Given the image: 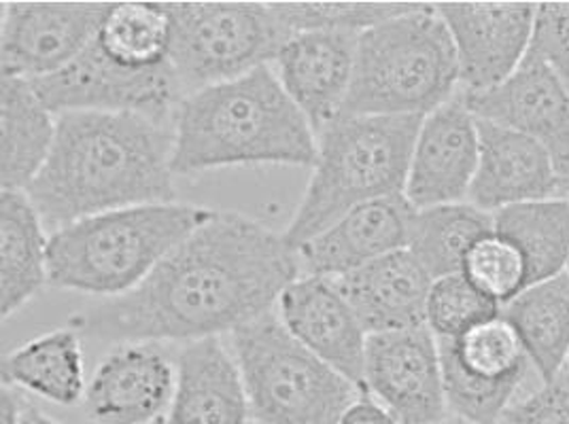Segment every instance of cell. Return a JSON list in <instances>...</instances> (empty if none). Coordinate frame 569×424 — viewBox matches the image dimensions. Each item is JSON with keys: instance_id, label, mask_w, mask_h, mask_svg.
Returning <instances> with one entry per match:
<instances>
[{"instance_id": "10", "label": "cell", "mask_w": 569, "mask_h": 424, "mask_svg": "<svg viewBox=\"0 0 569 424\" xmlns=\"http://www.w3.org/2000/svg\"><path fill=\"white\" fill-rule=\"evenodd\" d=\"M445 397L452 416L501 424L533 370L519 333L499 314L452 340H438Z\"/></svg>"}, {"instance_id": "21", "label": "cell", "mask_w": 569, "mask_h": 424, "mask_svg": "<svg viewBox=\"0 0 569 424\" xmlns=\"http://www.w3.org/2000/svg\"><path fill=\"white\" fill-rule=\"evenodd\" d=\"M330 281L368 335L426 325L427 295L433 279L408 249Z\"/></svg>"}, {"instance_id": "27", "label": "cell", "mask_w": 569, "mask_h": 424, "mask_svg": "<svg viewBox=\"0 0 569 424\" xmlns=\"http://www.w3.org/2000/svg\"><path fill=\"white\" fill-rule=\"evenodd\" d=\"M496 234L510 240L525 260L529 286L566 272L569 261V200L546 198L493 212Z\"/></svg>"}, {"instance_id": "36", "label": "cell", "mask_w": 569, "mask_h": 424, "mask_svg": "<svg viewBox=\"0 0 569 424\" xmlns=\"http://www.w3.org/2000/svg\"><path fill=\"white\" fill-rule=\"evenodd\" d=\"M26 403L18 388L7 386L2 388V405H0V424H22Z\"/></svg>"}, {"instance_id": "6", "label": "cell", "mask_w": 569, "mask_h": 424, "mask_svg": "<svg viewBox=\"0 0 569 424\" xmlns=\"http://www.w3.org/2000/svg\"><path fill=\"white\" fill-rule=\"evenodd\" d=\"M459 62L436 7L412 4L357 37L356 72L342 115L426 118L452 100Z\"/></svg>"}, {"instance_id": "24", "label": "cell", "mask_w": 569, "mask_h": 424, "mask_svg": "<svg viewBox=\"0 0 569 424\" xmlns=\"http://www.w3.org/2000/svg\"><path fill=\"white\" fill-rule=\"evenodd\" d=\"M49 283V238L26 191L0 195V307L16 314Z\"/></svg>"}, {"instance_id": "9", "label": "cell", "mask_w": 569, "mask_h": 424, "mask_svg": "<svg viewBox=\"0 0 569 424\" xmlns=\"http://www.w3.org/2000/svg\"><path fill=\"white\" fill-rule=\"evenodd\" d=\"M32 85L56 115L77 111L132 113L164 125H172L186 98L170 62L156 69L126 67L96 39L62 71L37 79Z\"/></svg>"}, {"instance_id": "12", "label": "cell", "mask_w": 569, "mask_h": 424, "mask_svg": "<svg viewBox=\"0 0 569 424\" xmlns=\"http://www.w3.org/2000/svg\"><path fill=\"white\" fill-rule=\"evenodd\" d=\"M461 98L476 119L540 142L555 164L559 198L569 200V90L546 60L527 53L519 71L498 88Z\"/></svg>"}, {"instance_id": "4", "label": "cell", "mask_w": 569, "mask_h": 424, "mask_svg": "<svg viewBox=\"0 0 569 424\" xmlns=\"http://www.w3.org/2000/svg\"><path fill=\"white\" fill-rule=\"evenodd\" d=\"M214 211L162 202L100 212L49 238V283L88 295L119 297L153 272Z\"/></svg>"}, {"instance_id": "37", "label": "cell", "mask_w": 569, "mask_h": 424, "mask_svg": "<svg viewBox=\"0 0 569 424\" xmlns=\"http://www.w3.org/2000/svg\"><path fill=\"white\" fill-rule=\"evenodd\" d=\"M22 424H60L56 423L53 418H49L48 414L39 412L32 405H26L24 416H22Z\"/></svg>"}, {"instance_id": "20", "label": "cell", "mask_w": 569, "mask_h": 424, "mask_svg": "<svg viewBox=\"0 0 569 424\" xmlns=\"http://www.w3.org/2000/svg\"><path fill=\"white\" fill-rule=\"evenodd\" d=\"M480 158L472 204L498 212L522 202L559 198V179L545 147L517 130L478 119Z\"/></svg>"}, {"instance_id": "15", "label": "cell", "mask_w": 569, "mask_h": 424, "mask_svg": "<svg viewBox=\"0 0 569 424\" xmlns=\"http://www.w3.org/2000/svg\"><path fill=\"white\" fill-rule=\"evenodd\" d=\"M480 158L478 119L463 98H452L421 121L403 195L417 209L461 202L475 183Z\"/></svg>"}, {"instance_id": "19", "label": "cell", "mask_w": 569, "mask_h": 424, "mask_svg": "<svg viewBox=\"0 0 569 424\" xmlns=\"http://www.w3.org/2000/svg\"><path fill=\"white\" fill-rule=\"evenodd\" d=\"M277 306L281 323L298 342L363 388L368 333L333 281L298 276Z\"/></svg>"}, {"instance_id": "1", "label": "cell", "mask_w": 569, "mask_h": 424, "mask_svg": "<svg viewBox=\"0 0 569 424\" xmlns=\"http://www.w3.org/2000/svg\"><path fill=\"white\" fill-rule=\"evenodd\" d=\"M300 276L283 234L240 212H217L132 291L71 319L100 342H196L234 333L270 312Z\"/></svg>"}, {"instance_id": "7", "label": "cell", "mask_w": 569, "mask_h": 424, "mask_svg": "<svg viewBox=\"0 0 569 424\" xmlns=\"http://www.w3.org/2000/svg\"><path fill=\"white\" fill-rule=\"evenodd\" d=\"M232 351L258 424H336L363 393L298 342L274 310L232 333Z\"/></svg>"}, {"instance_id": "18", "label": "cell", "mask_w": 569, "mask_h": 424, "mask_svg": "<svg viewBox=\"0 0 569 424\" xmlns=\"http://www.w3.org/2000/svg\"><path fill=\"white\" fill-rule=\"evenodd\" d=\"M417 209L403 193L366 202L296 249L300 274L338 279L408 249Z\"/></svg>"}, {"instance_id": "11", "label": "cell", "mask_w": 569, "mask_h": 424, "mask_svg": "<svg viewBox=\"0 0 569 424\" xmlns=\"http://www.w3.org/2000/svg\"><path fill=\"white\" fill-rule=\"evenodd\" d=\"M363 391L398 424L445 423L449 405L436 335L426 325L368 335Z\"/></svg>"}, {"instance_id": "25", "label": "cell", "mask_w": 569, "mask_h": 424, "mask_svg": "<svg viewBox=\"0 0 569 424\" xmlns=\"http://www.w3.org/2000/svg\"><path fill=\"white\" fill-rule=\"evenodd\" d=\"M2 384L58 405H77L86 400L83 351L77 330L69 325L49 331L4 354Z\"/></svg>"}, {"instance_id": "16", "label": "cell", "mask_w": 569, "mask_h": 424, "mask_svg": "<svg viewBox=\"0 0 569 424\" xmlns=\"http://www.w3.org/2000/svg\"><path fill=\"white\" fill-rule=\"evenodd\" d=\"M177 386V367L153 342L119 344L98 365L86 391V414L94 424L164 421Z\"/></svg>"}, {"instance_id": "3", "label": "cell", "mask_w": 569, "mask_h": 424, "mask_svg": "<svg viewBox=\"0 0 569 424\" xmlns=\"http://www.w3.org/2000/svg\"><path fill=\"white\" fill-rule=\"evenodd\" d=\"M172 137L174 176L226 165L317 162V132L270 67L186 95Z\"/></svg>"}, {"instance_id": "42", "label": "cell", "mask_w": 569, "mask_h": 424, "mask_svg": "<svg viewBox=\"0 0 569 424\" xmlns=\"http://www.w3.org/2000/svg\"><path fill=\"white\" fill-rule=\"evenodd\" d=\"M249 424H258V423H249Z\"/></svg>"}, {"instance_id": "2", "label": "cell", "mask_w": 569, "mask_h": 424, "mask_svg": "<svg viewBox=\"0 0 569 424\" xmlns=\"http://www.w3.org/2000/svg\"><path fill=\"white\" fill-rule=\"evenodd\" d=\"M172 144V125L142 115L62 113L26 195L56 230L100 212L174 202Z\"/></svg>"}, {"instance_id": "32", "label": "cell", "mask_w": 569, "mask_h": 424, "mask_svg": "<svg viewBox=\"0 0 569 424\" xmlns=\"http://www.w3.org/2000/svg\"><path fill=\"white\" fill-rule=\"evenodd\" d=\"M461 274L499 306H506L529 286L527 265L519 249L496 232L476 242Z\"/></svg>"}, {"instance_id": "13", "label": "cell", "mask_w": 569, "mask_h": 424, "mask_svg": "<svg viewBox=\"0 0 569 424\" xmlns=\"http://www.w3.org/2000/svg\"><path fill=\"white\" fill-rule=\"evenodd\" d=\"M109 9L104 2L2 4V74L37 81L62 71L94 41Z\"/></svg>"}, {"instance_id": "33", "label": "cell", "mask_w": 569, "mask_h": 424, "mask_svg": "<svg viewBox=\"0 0 569 424\" xmlns=\"http://www.w3.org/2000/svg\"><path fill=\"white\" fill-rule=\"evenodd\" d=\"M529 53L546 60L569 90V2L538 4Z\"/></svg>"}, {"instance_id": "34", "label": "cell", "mask_w": 569, "mask_h": 424, "mask_svg": "<svg viewBox=\"0 0 569 424\" xmlns=\"http://www.w3.org/2000/svg\"><path fill=\"white\" fill-rule=\"evenodd\" d=\"M503 424H569V376L561 372L550 382H542L521 401H515L503 418Z\"/></svg>"}, {"instance_id": "43", "label": "cell", "mask_w": 569, "mask_h": 424, "mask_svg": "<svg viewBox=\"0 0 569 424\" xmlns=\"http://www.w3.org/2000/svg\"><path fill=\"white\" fill-rule=\"evenodd\" d=\"M164 424H167V423H164Z\"/></svg>"}, {"instance_id": "28", "label": "cell", "mask_w": 569, "mask_h": 424, "mask_svg": "<svg viewBox=\"0 0 569 424\" xmlns=\"http://www.w3.org/2000/svg\"><path fill=\"white\" fill-rule=\"evenodd\" d=\"M496 232L493 214L463 202L415 212L408 251L436 281L459 274L476 242Z\"/></svg>"}, {"instance_id": "17", "label": "cell", "mask_w": 569, "mask_h": 424, "mask_svg": "<svg viewBox=\"0 0 569 424\" xmlns=\"http://www.w3.org/2000/svg\"><path fill=\"white\" fill-rule=\"evenodd\" d=\"M357 37L351 30L293 32L274 58L284 92L317 134L342 115L356 72Z\"/></svg>"}, {"instance_id": "31", "label": "cell", "mask_w": 569, "mask_h": 424, "mask_svg": "<svg viewBox=\"0 0 569 424\" xmlns=\"http://www.w3.org/2000/svg\"><path fill=\"white\" fill-rule=\"evenodd\" d=\"M289 34L307 30L361 32L412 9L398 2H272Z\"/></svg>"}, {"instance_id": "41", "label": "cell", "mask_w": 569, "mask_h": 424, "mask_svg": "<svg viewBox=\"0 0 569 424\" xmlns=\"http://www.w3.org/2000/svg\"><path fill=\"white\" fill-rule=\"evenodd\" d=\"M568 272H569V261H568Z\"/></svg>"}, {"instance_id": "23", "label": "cell", "mask_w": 569, "mask_h": 424, "mask_svg": "<svg viewBox=\"0 0 569 424\" xmlns=\"http://www.w3.org/2000/svg\"><path fill=\"white\" fill-rule=\"evenodd\" d=\"M2 191H26L48 162L58 121L49 111L32 81L2 74L0 90Z\"/></svg>"}, {"instance_id": "38", "label": "cell", "mask_w": 569, "mask_h": 424, "mask_svg": "<svg viewBox=\"0 0 569 424\" xmlns=\"http://www.w3.org/2000/svg\"><path fill=\"white\" fill-rule=\"evenodd\" d=\"M440 424H475V423H470V421H463V418H457V416H452V418H447V421H445V423H440Z\"/></svg>"}, {"instance_id": "22", "label": "cell", "mask_w": 569, "mask_h": 424, "mask_svg": "<svg viewBox=\"0 0 569 424\" xmlns=\"http://www.w3.org/2000/svg\"><path fill=\"white\" fill-rule=\"evenodd\" d=\"M247 418L249 401L234 353L219 337L186 344L167 424H249Z\"/></svg>"}, {"instance_id": "5", "label": "cell", "mask_w": 569, "mask_h": 424, "mask_svg": "<svg viewBox=\"0 0 569 424\" xmlns=\"http://www.w3.org/2000/svg\"><path fill=\"white\" fill-rule=\"evenodd\" d=\"M421 121L340 115L328 123L317 134V162L284 240L298 249L357 206L403 193Z\"/></svg>"}, {"instance_id": "29", "label": "cell", "mask_w": 569, "mask_h": 424, "mask_svg": "<svg viewBox=\"0 0 569 424\" xmlns=\"http://www.w3.org/2000/svg\"><path fill=\"white\" fill-rule=\"evenodd\" d=\"M172 22L167 4H111L96 41L113 60L134 69H156L170 62Z\"/></svg>"}, {"instance_id": "39", "label": "cell", "mask_w": 569, "mask_h": 424, "mask_svg": "<svg viewBox=\"0 0 569 424\" xmlns=\"http://www.w3.org/2000/svg\"><path fill=\"white\" fill-rule=\"evenodd\" d=\"M566 372H568V376H569V354H568V370H566Z\"/></svg>"}, {"instance_id": "26", "label": "cell", "mask_w": 569, "mask_h": 424, "mask_svg": "<svg viewBox=\"0 0 569 424\" xmlns=\"http://www.w3.org/2000/svg\"><path fill=\"white\" fill-rule=\"evenodd\" d=\"M542 382L563 372L569 354V272L531 284L501 307Z\"/></svg>"}, {"instance_id": "40", "label": "cell", "mask_w": 569, "mask_h": 424, "mask_svg": "<svg viewBox=\"0 0 569 424\" xmlns=\"http://www.w3.org/2000/svg\"><path fill=\"white\" fill-rule=\"evenodd\" d=\"M167 423V418H164V421H160V423H156V424H164Z\"/></svg>"}, {"instance_id": "35", "label": "cell", "mask_w": 569, "mask_h": 424, "mask_svg": "<svg viewBox=\"0 0 569 424\" xmlns=\"http://www.w3.org/2000/svg\"><path fill=\"white\" fill-rule=\"evenodd\" d=\"M336 424H398L391 416V412L380 405L372 395H366V391L357 397L340 416Z\"/></svg>"}, {"instance_id": "14", "label": "cell", "mask_w": 569, "mask_h": 424, "mask_svg": "<svg viewBox=\"0 0 569 424\" xmlns=\"http://www.w3.org/2000/svg\"><path fill=\"white\" fill-rule=\"evenodd\" d=\"M436 9L451 32L466 94L493 90L519 71L533 41L538 4L476 2Z\"/></svg>"}, {"instance_id": "8", "label": "cell", "mask_w": 569, "mask_h": 424, "mask_svg": "<svg viewBox=\"0 0 569 424\" xmlns=\"http://www.w3.org/2000/svg\"><path fill=\"white\" fill-rule=\"evenodd\" d=\"M167 11L183 95L268 67L291 37L272 2H170Z\"/></svg>"}, {"instance_id": "30", "label": "cell", "mask_w": 569, "mask_h": 424, "mask_svg": "<svg viewBox=\"0 0 569 424\" xmlns=\"http://www.w3.org/2000/svg\"><path fill=\"white\" fill-rule=\"evenodd\" d=\"M499 314L498 302L476 289L461 272L436 279L427 295L426 327L436 340L459 337Z\"/></svg>"}]
</instances>
